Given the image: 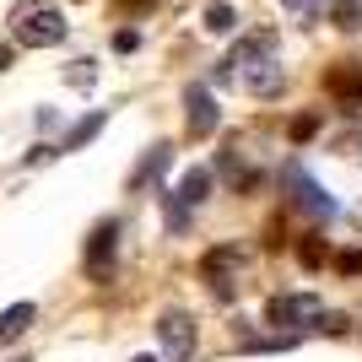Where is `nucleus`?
<instances>
[{
    "label": "nucleus",
    "mask_w": 362,
    "mask_h": 362,
    "mask_svg": "<svg viewBox=\"0 0 362 362\" xmlns=\"http://www.w3.org/2000/svg\"><path fill=\"white\" fill-rule=\"evenodd\" d=\"M11 28H16V44L28 49H54L65 38V16L49 6V0H22L11 11Z\"/></svg>",
    "instance_id": "1"
},
{
    "label": "nucleus",
    "mask_w": 362,
    "mask_h": 362,
    "mask_svg": "<svg viewBox=\"0 0 362 362\" xmlns=\"http://www.w3.org/2000/svg\"><path fill=\"white\" fill-rule=\"evenodd\" d=\"M319 314H325V303H319L314 292H276V298L265 303V319H271L281 335H298L303 325H319Z\"/></svg>",
    "instance_id": "2"
},
{
    "label": "nucleus",
    "mask_w": 362,
    "mask_h": 362,
    "mask_svg": "<svg viewBox=\"0 0 362 362\" xmlns=\"http://www.w3.org/2000/svg\"><path fill=\"white\" fill-rule=\"evenodd\" d=\"M243 271V249L238 243H216V249H206L200 255V276L211 281L216 303H233V276Z\"/></svg>",
    "instance_id": "3"
},
{
    "label": "nucleus",
    "mask_w": 362,
    "mask_h": 362,
    "mask_svg": "<svg viewBox=\"0 0 362 362\" xmlns=\"http://www.w3.org/2000/svg\"><path fill=\"white\" fill-rule=\"evenodd\" d=\"M114 255H119V222H98L87 238V276L92 281L114 276Z\"/></svg>",
    "instance_id": "4"
},
{
    "label": "nucleus",
    "mask_w": 362,
    "mask_h": 362,
    "mask_svg": "<svg viewBox=\"0 0 362 362\" xmlns=\"http://www.w3.org/2000/svg\"><path fill=\"white\" fill-rule=\"evenodd\" d=\"M157 341H163L168 357H189L195 351V319L184 314V308H163L157 314Z\"/></svg>",
    "instance_id": "5"
},
{
    "label": "nucleus",
    "mask_w": 362,
    "mask_h": 362,
    "mask_svg": "<svg viewBox=\"0 0 362 362\" xmlns=\"http://www.w3.org/2000/svg\"><path fill=\"white\" fill-rule=\"evenodd\" d=\"M281 179H287L292 206H298V211H308V216H335V195H325V189H319V184L308 179V173H303L298 163H292L287 173H281Z\"/></svg>",
    "instance_id": "6"
},
{
    "label": "nucleus",
    "mask_w": 362,
    "mask_h": 362,
    "mask_svg": "<svg viewBox=\"0 0 362 362\" xmlns=\"http://www.w3.org/2000/svg\"><path fill=\"white\" fill-rule=\"evenodd\" d=\"M184 124H189V136H216L222 130V108L206 87H189L184 92Z\"/></svg>",
    "instance_id": "7"
},
{
    "label": "nucleus",
    "mask_w": 362,
    "mask_h": 362,
    "mask_svg": "<svg viewBox=\"0 0 362 362\" xmlns=\"http://www.w3.org/2000/svg\"><path fill=\"white\" fill-rule=\"evenodd\" d=\"M325 92L341 98L346 114H362V65H330L325 71Z\"/></svg>",
    "instance_id": "8"
},
{
    "label": "nucleus",
    "mask_w": 362,
    "mask_h": 362,
    "mask_svg": "<svg viewBox=\"0 0 362 362\" xmlns=\"http://www.w3.org/2000/svg\"><path fill=\"white\" fill-rule=\"evenodd\" d=\"M243 87L255 92V98H281V92H287V65L281 60L255 65V71H243Z\"/></svg>",
    "instance_id": "9"
},
{
    "label": "nucleus",
    "mask_w": 362,
    "mask_h": 362,
    "mask_svg": "<svg viewBox=\"0 0 362 362\" xmlns=\"http://www.w3.org/2000/svg\"><path fill=\"white\" fill-rule=\"evenodd\" d=\"M168 163H173V146H163V141H157V146H151L146 157H141V168L130 173V189H146L151 179H163V173H168Z\"/></svg>",
    "instance_id": "10"
},
{
    "label": "nucleus",
    "mask_w": 362,
    "mask_h": 362,
    "mask_svg": "<svg viewBox=\"0 0 362 362\" xmlns=\"http://www.w3.org/2000/svg\"><path fill=\"white\" fill-rule=\"evenodd\" d=\"M211 168H189V173H184L179 179V189H173V195L184 200V206H206V200H211Z\"/></svg>",
    "instance_id": "11"
},
{
    "label": "nucleus",
    "mask_w": 362,
    "mask_h": 362,
    "mask_svg": "<svg viewBox=\"0 0 362 362\" xmlns=\"http://www.w3.org/2000/svg\"><path fill=\"white\" fill-rule=\"evenodd\" d=\"M33 319H38V308L33 303H11L6 314H0V341H16V335L33 330Z\"/></svg>",
    "instance_id": "12"
},
{
    "label": "nucleus",
    "mask_w": 362,
    "mask_h": 362,
    "mask_svg": "<svg viewBox=\"0 0 362 362\" xmlns=\"http://www.w3.org/2000/svg\"><path fill=\"white\" fill-rule=\"evenodd\" d=\"M330 22L341 33H357L362 28V0H330Z\"/></svg>",
    "instance_id": "13"
},
{
    "label": "nucleus",
    "mask_w": 362,
    "mask_h": 362,
    "mask_svg": "<svg viewBox=\"0 0 362 362\" xmlns=\"http://www.w3.org/2000/svg\"><path fill=\"white\" fill-rule=\"evenodd\" d=\"M103 119H108L103 108H98V114H87V119H81V124L71 130V136H65V151H81V146H87L92 136H98V130H103Z\"/></svg>",
    "instance_id": "14"
},
{
    "label": "nucleus",
    "mask_w": 362,
    "mask_h": 362,
    "mask_svg": "<svg viewBox=\"0 0 362 362\" xmlns=\"http://www.w3.org/2000/svg\"><path fill=\"white\" fill-rule=\"evenodd\" d=\"M200 22H206L211 33H233V28H238V11H233L227 0H216V6H206V16H200Z\"/></svg>",
    "instance_id": "15"
},
{
    "label": "nucleus",
    "mask_w": 362,
    "mask_h": 362,
    "mask_svg": "<svg viewBox=\"0 0 362 362\" xmlns=\"http://www.w3.org/2000/svg\"><path fill=\"white\" fill-rule=\"evenodd\" d=\"M298 259L308 265V271H319V265H330V249H325V238H303V243H298Z\"/></svg>",
    "instance_id": "16"
},
{
    "label": "nucleus",
    "mask_w": 362,
    "mask_h": 362,
    "mask_svg": "<svg viewBox=\"0 0 362 362\" xmlns=\"http://www.w3.org/2000/svg\"><path fill=\"white\" fill-rule=\"evenodd\" d=\"M163 211H168V227H173V233H184V227H189V206H184L179 195H163Z\"/></svg>",
    "instance_id": "17"
},
{
    "label": "nucleus",
    "mask_w": 362,
    "mask_h": 362,
    "mask_svg": "<svg viewBox=\"0 0 362 362\" xmlns=\"http://www.w3.org/2000/svg\"><path fill=\"white\" fill-rule=\"evenodd\" d=\"M319 124H325L319 114H298V119H292V141H314V136H319Z\"/></svg>",
    "instance_id": "18"
},
{
    "label": "nucleus",
    "mask_w": 362,
    "mask_h": 362,
    "mask_svg": "<svg viewBox=\"0 0 362 362\" xmlns=\"http://www.w3.org/2000/svg\"><path fill=\"white\" fill-rule=\"evenodd\" d=\"M346 325H351L346 314H335V308H325V314H319V325H314V330H325V335H346Z\"/></svg>",
    "instance_id": "19"
},
{
    "label": "nucleus",
    "mask_w": 362,
    "mask_h": 362,
    "mask_svg": "<svg viewBox=\"0 0 362 362\" xmlns=\"http://www.w3.org/2000/svg\"><path fill=\"white\" fill-rule=\"evenodd\" d=\"M335 271L341 276H362V249H341V255H335Z\"/></svg>",
    "instance_id": "20"
},
{
    "label": "nucleus",
    "mask_w": 362,
    "mask_h": 362,
    "mask_svg": "<svg viewBox=\"0 0 362 362\" xmlns=\"http://www.w3.org/2000/svg\"><path fill=\"white\" fill-rule=\"evenodd\" d=\"M136 44H141V33H136V28H119V33H114V49H119V54H130Z\"/></svg>",
    "instance_id": "21"
},
{
    "label": "nucleus",
    "mask_w": 362,
    "mask_h": 362,
    "mask_svg": "<svg viewBox=\"0 0 362 362\" xmlns=\"http://www.w3.org/2000/svg\"><path fill=\"white\" fill-rule=\"evenodd\" d=\"M65 76H71L76 87H92V76H98V71H92V60H76V71H65Z\"/></svg>",
    "instance_id": "22"
},
{
    "label": "nucleus",
    "mask_w": 362,
    "mask_h": 362,
    "mask_svg": "<svg viewBox=\"0 0 362 362\" xmlns=\"http://www.w3.org/2000/svg\"><path fill=\"white\" fill-rule=\"evenodd\" d=\"M281 6H287L292 16H314L319 11V0H281Z\"/></svg>",
    "instance_id": "23"
},
{
    "label": "nucleus",
    "mask_w": 362,
    "mask_h": 362,
    "mask_svg": "<svg viewBox=\"0 0 362 362\" xmlns=\"http://www.w3.org/2000/svg\"><path fill=\"white\" fill-rule=\"evenodd\" d=\"M119 11H151V6H163V0H114Z\"/></svg>",
    "instance_id": "24"
},
{
    "label": "nucleus",
    "mask_w": 362,
    "mask_h": 362,
    "mask_svg": "<svg viewBox=\"0 0 362 362\" xmlns=\"http://www.w3.org/2000/svg\"><path fill=\"white\" fill-rule=\"evenodd\" d=\"M6 65H11V44H0V71H6Z\"/></svg>",
    "instance_id": "25"
},
{
    "label": "nucleus",
    "mask_w": 362,
    "mask_h": 362,
    "mask_svg": "<svg viewBox=\"0 0 362 362\" xmlns=\"http://www.w3.org/2000/svg\"><path fill=\"white\" fill-rule=\"evenodd\" d=\"M136 362H157V357H151V351H141V357H136Z\"/></svg>",
    "instance_id": "26"
},
{
    "label": "nucleus",
    "mask_w": 362,
    "mask_h": 362,
    "mask_svg": "<svg viewBox=\"0 0 362 362\" xmlns=\"http://www.w3.org/2000/svg\"><path fill=\"white\" fill-rule=\"evenodd\" d=\"M11 362H28V357H11Z\"/></svg>",
    "instance_id": "27"
}]
</instances>
